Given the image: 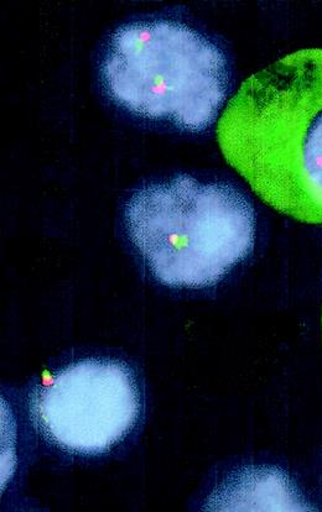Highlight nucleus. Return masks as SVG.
I'll return each mask as SVG.
<instances>
[{"mask_svg": "<svg viewBox=\"0 0 322 512\" xmlns=\"http://www.w3.org/2000/svg\"><path fill=\"white\" fill-rule=\"evenodd\" d=\"M217 139L267 205L322 224V49L296 51L249 77L227 104Z\"/></svg>", "mask_w": 322, "mask_h": 512, "instance_id": "f257e3e1", "label": "nucleus"}, {"mask_svg": "<svg viewBox=\"0 0 322 512\" xmlns=\"http://www.w3.org/2000/svg\"><path fill=\"white\" fill-rule=\"evenodd\" d=\"M126 224L155 279L176 289H205L252 253L256 213L240 191L188 175L140 188Z\"/></svg>", "mask_w": 322, "mask_h": 512, "instance_id": "f03ea898", "label": "nucleus"}, {"mask_svg": "<svg viewBox=\"0 0 322 512\" xmlns=\"http://www.w3.org/2000/svg\"><path fill=\"white\" fill-rule=\"evenodd\" d=\"M101 71L119 106L190 133L205 132L216 122L230 88V69L220 47L169 20L119 28Z\"/></svg>", "mask_w": 322, "mask_h": 512, "instance_id": "7ed1b4c3", "label": "nucleus"}, {"mask_svg": "<svg viewBox=\"0 0 322 512\" xmlns=\"http://www.w3.org/2000/svg\"><path fill=\"white\" fill-rule=\"evenodd\" d=\"M30 414L41 435L62 451L97 456L137 425L140 393L126 364L86 359L39 385L31 395Z\"/></svg>", "mask_w": 322, "mask_h": 512, "instance_id": "20e7f679", "label": "nucleus"}]
</instances>
